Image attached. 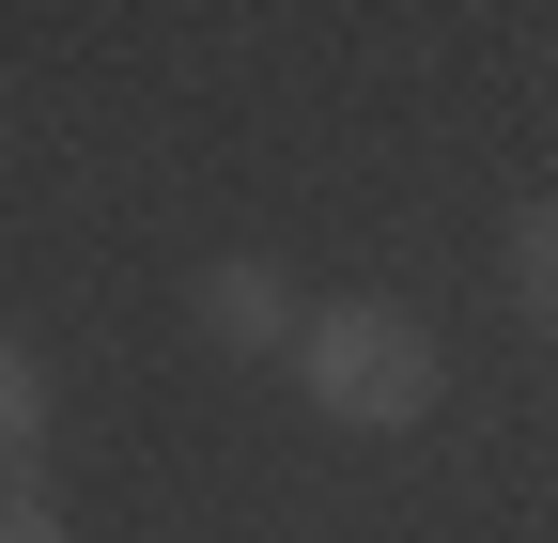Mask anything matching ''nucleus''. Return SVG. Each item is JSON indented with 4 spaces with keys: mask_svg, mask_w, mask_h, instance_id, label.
Returning <instances> with one entry per match:
<instances>
[{
    "mask_svg": "<svg viewBox=\"0 0 558 543\" xmlns=\"http://www.w3.org/2000/svg\"><path fill=\"white\" fill-rule=\"evenodd\" d=\"M279 373H295L311 420H341V435H418V420L450 403V342H435L403 295H311V326H295Z\"/></svg>",
    "mask_w": 558,
    "mask_h": 543,
    "instance_id": "f257e3e1",
    "label": "nucleus"
},
{
    "mask_svg": "<svg viewBox=\"0 0 558 543\" xmlns=\"http://www.w3.org/2000/svg\"><path fill=\"white\" fill-rule=\"evenodd\" d=\"M186 326H202V342H218V358H295V326H311V295L279 280L264 249H218V264H202V280H186Z\"/></svg>",
    "mask_w": 558,
    "mask_h": 543,
    "instance_id": "f03ea898",
    "label": "nucleus"
},
{
    "mask_svg": "<svg viewBox=\"0 0 558 543\" xmlns=\"http://www.w3.org/2000/svg\"><path fill=\"white\" fill-rule=\"evenodd\" d=\"M497 280H512V311L543 326V342H558V202H527V218L497 233Z\"/></svg>",
    "mask_w": 558,
    "mask_h": 543,
    "instance_id": "7ed1b4c3",
    "label": "nucleus"
},
{
    "mask_svg": "<svg viewBox=\"0 0 558 543\" xmlns=\"http://www.w3.org/2000/svg\"><path fill=\"white\" fill-rule=\"evenodd\" d=\"M32 466H47V358L0 342V482H32Z\"/></svg>",
    "mask_w": 558,
    "mask_h": 543,
    "instance_id": "20e7f679",
    "label": "nucleus"
},
{
    "mask_svg": "<svg viewBox=\"0 0 558 543\" xmlns=\"http://www.w3.org/2000/svg\"><path fill=\"white\" fill-rule=\"evenodd\" d=\"M0 543H62V512H47V482H0Z\"/></svg>",
    "mask_w": 558,
    "mask_h": 543,
    "instance_id": "39448f33",
    "label": "nucleus"
}]
</instances>
